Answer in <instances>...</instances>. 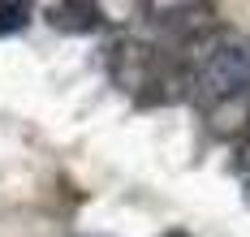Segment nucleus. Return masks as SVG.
Returning a JSON list of instances; mask_svg holds the SVG:
<instances>
[{"mask_svg": "<svg viewBox=\"0 0 250 237\" xmlns=\"http://www.w3.org/2000/svg\"><path fill=\"white\" fill-rule=\"evenodd\" d=\"M30 26V4H0V35H18Z\"/></svg>", "mask_w": 250, "mask_h": 237, "instance_id": "4", "label": "nucleus"}, {"mask_svg": "<svg viewBox=\"0 0 250 237\" xmlns=\"http://www.w3.org/2000/svg\"><path fill=\"white\" fill-rule=\"evenodd\" d=\"M207 121H211L216 138H250V86L229 95V99H220V104H211Z\"/></svg>", "mask_w": 250, "mask_h": 237, "instance_id": "2", "label": "nucleus"}, {"mask_svg": "<svg viewBox=\"0 0 250 237\" xmlns=\"http://www.w3.org/2000/svg\"><path fill=\"white\" fill-rule=\"evenodd\" d=\"M190 86H194V99L207 108L229 99V95H237V91H246L250 86V39H242V35L220 39L207 52V60L199 65Z\"/></svg>", "mask_w": 250, "mask_h": 237, "instance_id": "1", "label": "nucleus"}, {"mask_svg": "<svg viewBox=\"0 0 250 237\" xmlns=\"http://www.w3.org/2000/svg\"><path fill=\"white\" fill-rule=\"evenodd\" d=\"M168 237H190V233H181V229H177V233H168Z\"/></svg>", "mask_w": 250, "mask_h": 237, "instance_id": "5", "label": "nucleus"}, {"mask_svg": "<svg viewBox=\"0 0 250 237\" xmlns=\"http://www.w3.org/2000/svg\"><path fill=\"white\" fill-rule=\"evenodd\" d=\"M48 22L56 30H78V35H86V30H100L104 26V9H100V4L65 0V4H52V9H48Z\"/></svg>", "mask_w": 250, "mask_h": 237, "instance_id": "3", "label": "nucleus"}]
</instances>
